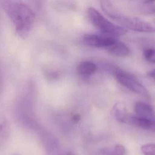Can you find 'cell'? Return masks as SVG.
Listing matches in <instances>:
<instances>
[{"label": "cell", "mask_w": 155, "mask_h": 155, "mask_svg": "<svg viewBox=\"0 0 155 155\" xmlns=\"http://www.w3.org/2000/svg\"><path fill=\"white\" fill-rule=\"evenodd\" d=\"M114 115L121 122H127L128 120H130V117H129L127 114L122 110H120V108L115 109Z\"/></svg>", "instance_id": "obj_13"}, {"label": "cell", "mask_w": 155, "mask_h": 155, "mask_svg": "<svg viewBox=\"0 0 155 155\" xmlns=\"http://www.w3.org/2000/svg\"><path fill=\"white\" fill-rule=\"evenodd\" d=\"M141 151L144 155H155V145L153 143L145 144L142 146Z\"/></svg>", "instance_id": "obj_12"}, {"label": "cell", "mask_w": 155, "mask_h": 155, "mask_svg": "<svg viewBox=\"0 0 155 155\" xmlns=\"http://www.w3.org/2000/svg\"><path fill=\"white\" fill-rule=\"evenodd\" d=\"M116 76L117 81L130 90L143 96H148L147 90L133 75L118 70L116 71Z\"/></svg>", "instance_id": "obj_4"}, {"label": "cell", "mask_w": 155, "mask_h": 155, "mask_svg": "<svg viewBox=\"0 0 155 155\" xmlns=\"http://www.w3.org/2000/svg\"><path fill=\"white\" fill-rule=\"evenodd\" d=\"M87 15L91 23L102 34L115 37L124 35L127 32L126 28L112 23L93 7L88 8Z\"/></svg>", "instance_id": "obj_3"}, {"label": "cell", "mask_w": 155, "mask_h": 155, "mask_svg": "<svg viewBox=\"0 0 155 155\" xmlns=\"http://www.w3.org/2000/svg\"><path fill=\"white\" fill-rule=\"evenodd\" d=\"M99 2L103 12L119 26L139 32L154 31V27L150 23L122 14L110 0H99Z\"/></svg>", "instance_id": "obj_2"}, {"label": "cell", "mask_w": 155, "mask_h": 155, "mask_svg": "<svg viewBox=\"0 0 155 155\" xmlns=\"http://www.w3.org/2000/svg\"><path fill=\"white\" fill-rule=\"evenodd\" d=\"M9 133V127L6 118L3 115H0V145L7 138Z\"/></svg>", "instance_id": "obj_10"}, {"label": "cell", "mask_w": 155, "mask_h": 155, "mask_svg": "<svg viewBox=\"0 0 155 155\" xmlns=\"http://www.w3.org/2000/svg\"><path fill=\"white\" fill-rule=\"evenodd\" d=\"M67 155H73V154H72L71 153H68Z\"/></svg>", "instance_id": "obj_15"}, {"label": "cell", "mask_w": 155, "mask_h": 155, "mask_svg": "<svg viewBox=\"0 0 155 155\" xmlns=\"http://www.w3.org/2000/svg\"><path fill=\"white\" fill-rule=\"evenodd\" d=\"M0 5L22 38L30 33L35 19L33 10L21 0H0Z\"/></svg>", "instance_id": "obj_1"}, {"label": "cell", "mask_w": 155, "mask_h": 155, "mask_svg": "<svg viewBox=\"0 0 155 155\" xmlns=\"http://www.w3.org/2000/svg\"><path fill=\"white\" fill-rule=\"evenodd\" d=\"M134 110L137 116L147 118L154 121L153 110L150 105L143 102H137L134 104Z\"/></svg>", "instance_id": "obj_7"}, {"label": "cell", "mask_w": 155, "mask_h": 155, "mask_svg": "<svg viewBox=\"0 0 155 155\" xmlns=\"http://www.w3.org/2000/svg\"><path fill=\"white\" fill-rule=\"evenodd\" d=\"M116 39L114 37L105 34H88L82 38L83 43L91 47L106 48Z\"/></svg>", "instance_id": "obj_5"}, {"label": "cell", "mask_w": 155, "mask_h": 155, "mask_svg": "<svg viewBox=\"0 0 155 155\" xmlns=\"http://www.w3.org/2000/svg\"><path fill=\"white\" fill-rule=\"evenodd\" d=\"M103 155H125V149L121 145H117L112 148H105L102 151Z\"/></svg>", "instance_id": "obj_11"}, {"label": "cell", "mask_w": 155, "mask_h": 155, "mask_svg": "<svg viewBox=\"0 0 155 155\" xmlns=\"http://www.w3.org/2000/svg\"><path fill=\"white\" fill-rule=\"evenodd\" d=\"M96 70V65L90 61H84L81 62L78 67L77 71L81 76H87L93 74Z\"/></svg>", "instance_id": "obj_8"}, {"label": "cell", "mask_w": 155, "mask_h": 155, "mask_svg": "<svg viewBox=\"0 0 155 155\" xmlns=\"http://www.w3.org/2000/svg\"><path fill=\"white\" fill-rule=\"evenodd\" d=\"M154 50L153 48L146 49L143 51L144 58L149 62L151 63H154L155 56H154Z\"/></svg>", "instance_id": "obj_14"}, {"label": "cell", "mask_w": 155, "mask_h": 155, "mask_svg": "<svg viewBox=\"0 0 155 155\" xmlns=\"http://www.w3.org/2000/svg\"><path fill=\"white\" fill-rule=\"evenodd\" d=\"M130 120L134 125L143 128V129H150L153 127L154 121L149 119L140 117V116H131Z\"/></svg>", "instance_id": "obj_9"}, {"label": "cell", "mask_w": 155, "mask_h": 155, "mask_svg": "<svg viewBox=\"0 0 155 155\" xmlns=\"http://www.w3.org/2000/svg\"><path fill=\"white\" fill-rule=\"evenodd\" d=\"M110 54L117 57H125L130 54L129 48L122 42L116 40L106 48Z\"/></svg>", "instance_id": "obj_6"}]
</instances>
